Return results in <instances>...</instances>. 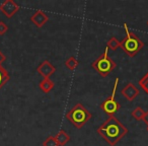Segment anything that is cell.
Instances as JSON below:
<instances>
[{"label": "cell", "instance_id": "17", "mask_svg": "<svg viewBox=\"0 0 148 146\" xmlns=\"http://www.w3.org/2000/svg\"><path fill=\"white\" fill-rule=\"evenodd\" d=\"M43 146H59L56 141L55 136H49L45 141L43 142Z\"/></svg>", "mask_w": 148, "mask_h": 146}, {"label": "cell", "instance_id": "6", "mask_svg": "<svg viewBox=\"0 0 148 146\" xmlns=\"http://www.w3.org/2000/svg\"><path fill=\"white\" fill-rule=\"evenodd\" d=\"M0 10L2 11L5 16L11 19L19 10V5L15 3L13 0H5L4 2L0 4Z\"/></svg>", "mask_w": 148, "mask_h": 146}, {"label": "cell", "instance_id": "19", "mask_svg": "<svg viewBox=\"0 0 148 146\" xmlns=\"http://www.w3.org/2000/svg\"><path fill=\"white\" fill-rule=\"evenodd\" d=\"M142 121H143L144 123L147 125V127H148V111L145 112V114H144V117H143V119H142Z\"/></svg>", "mask_w": 148, "mask_h": 146}, {"label": "cell", "instance_id": "13", "mask_svg": "<svg viewBox=\"0 0 148 146\" xmlns=\"http://www.w3.org/2000/svg\"><path fill=\"white\" fill-rule=\"evenodd\" d=\"M107 48L111 49L112 51H115L118 48H120V41L116 37H112L111 39L107 42Z\"/></svg>", "mask_w": 148, "mask_h": 146}, {"label": "cell", "instance_id": "22", "mask_svg": "<svg viewBox=\"0 0 148 146\" xmlns=\"http://www.w3.org/2000/svg\"><path fill=\"white\" fill-rule=\"evenodd\" d=\"M147 131H148V127H147Z\"/></svg>", "mask_w": 148, "mask_h": 146}, {"label": "cell", "instance_id": "5", "mask_svg": "<svg viewBox=\"0 0 148 146\" xmlns=\"http://www.w3.org/2000/svg\"><path fill=\"white\" fill-rule=\"evenodd\" d=\"M118 84H119V78H116L115 84L113 87V91H112L111 97H109L103 104L101 105V109L107 114L109 117H113L120 109H121V105L116 101L115 95H116V90H117Z\"/></svg>", "mask_w": 148, "mask_h": 146}, {"label": "cell", "instance_id": "2", "mask_svg": "<svg viewBox=\"0 0 148 146\" xmlns=\"http://www.w3.org/2000/svg\"><path fill=\"white\" fill-rule=\"evenodd\" d=\"M124 29L126 32V38H124L120 42V48L130 57H134L140 50L143 49L144 43L135 35L132 33L128 27V25L126 23H123Z\"/></svg>", "mask_w": 148, "mask_h": 146}, {"label": "cell", "instance_id": "16", "mask_svg": "<svg viewBox=\"0 0 148 146\" xmlns=\"http://www.w3.org/2000/svg\"><path fill=\"white\" fill-rule=\"evenodd\" d=\"M139 85L141 88L148 95V72L139 80Z\"/></svg>", "mask_w": 148, "mask_h": 146}, {"label": "cell", "instance_id": "15", "mask_svg": "<svg viewBox=\"0 0 148 146\" xmlns=\"http://www.w3.org/2000/svg\"><path fill=\"white\" fill-rule=\"evenodd\" d=\"M144 114H145V112L143 111V109H141L140 107H137L135 110L132 111L131 115L135 120H137V121H141L144 117Z\"/></svg>", "mask_w": 148, "mask_h": 146}, {"label": "cell", "instance_id": "3", "mask_svg": "<svg viewBox=\"0 0 148 146\" xmlns=\"http://www.w3.org/2000/svg\"><path fill=\"white\" fill-rule=\"evenodd\" d=\"M66 118L71 122L72 125L79 129L88 122V120L91 118V114L84 106L81 104H76L66 114Z\"/></svg>", "mask_w": 148, "mask_h": 146}, {"label": "cell", "instance_id": "18", "mask_svg": "<svg viewBox=\"0 0 148 146\" xmlns=\"http://www.w3.org/2000/svg\"><path fill=\"white\" fill-rule=\"evenodd\" d=\"M8 31V27L4 21H0V36H3Z\"/></svg>", "mask_w": 148, "mask_h": 146}, {"label": "cell", "instance_id": "10", "mask_svg": "<svg viewBox=\"0 0 148 146\" xmlns=\"http://www.w3.org/2000/svg\"><path fill=\"white\" fill-rule=\"evenodd\" d=\"M55 138L59 146H64L65 144H67L68 142L70 141V136L68 135L64 130H60V131L56 134Z\"/></svg>", "mask_w": 148, "mask_h": 146}, {"label": "cell", "instance_id": "1", "mask_svg": "<svg viewBox=\"0 0 148 146\" xmlns=\"http://www.w3.org/2000/svg\"><path fill=\"white\" fill-rule=\"evenodd\" d=\"M97 131L111 146H115L128 133L127 127L114 116L109 117V119L97 128Z\"/></svg>", "mask_w": 148, "mask_h": 146}, {"label": "cell", "instance_id": "4", "mask_svg": "<svg viewBox=\"0 0 148 146\" xmlns=\"http://www.w3.org/2000/svg\"><path fill=\"white\" fill-rule=\"evenodd\" d=\"M108 51H109V48H106L103 55H101L93 63H91V67L101 77H107L116 67V63L109 57Z\"/></svg>", "mask_w": 148, "mask_h": 146}, {"label": "cell", "instance_id": "8", "mask_svg": "<svg viewBox=\"0 0 148 146\" xmlns=\"http://www.w3.org/2000/svg\"><path fill=\"white\" fill-rule=\"evenodd\" d=\"M121 95L125 97L127 101H132L136 99L138 95H139V89L133 84V83H128L125 87H123L121 90Z\"/></svg>", "mask_w": 148, "mask_h": 146}, {"label": "cell", "instance_id": "11", "mask_svg": "<svg viewBox=\"0 0 148 146\" xmlns=\"http://www.w3.org/2000/svg\"><path fill=\"white\" fill-rule=\"evenodd\" d=\"M54 85H55L54 82L50 78H44L43 80L40 82L39 86L44 93H49L50 91L54 88Z\"/></svg>", "mask_w": 148, "mask_h": 146}, {"label": "cell", "instance_id": "20", "mask_svg": "<svg viewBox=\"0 0 148 146\" xmlns=\"http://www.w3.org/2000/svg\"><path fill=\"white\" fill-rule=\"evenodd\" d=\"M5 59H6V57H5V55L2 53V52L0 51V65L3 63V62L5 61Z\"/></svg>", "mask_w": 148, "mask_h": 146}, {"label": "cell", "instance_id": "12", "mask_svg": "<svg viewBox=\"0 0 148 146\" xmlns=\"http://www.w3.org/2000/svg\"><path fill=\"white\" fill-rule=\"evenodd\" d=\"M10 77H9V74L7 70H5L2 66L0 65V89L2 88V86L7 83V81H9Z\"/></svg>", "mask_w": 148, "mask_h": 146}, {"label": "cell", "instance_id": "9", "mask_svg": "<svg viewBox=\"0 0 148 146\" xmlns=\"http://www.w3.org/2000/svg\"><path fill=\"white\" fill-rule=\"evenodd\" d=\"M48 21H49V16L43 10H37L31 16V21L37 27H42L44 25H46Z\"/></svg>", "mask_w": 148, "mask_h": 146}, {"label": "cell", "instance_id": "7", "mask_svg": "<svg viewBox=\"0 0 148 146\" xmlns=\"http://www.w3.org/2000/svg\"><path fill=\"white\" fill-rule=\"evenodd\" d=\"M37 72L41 76H43V78H50V76L53 75L56 72V68L54 65H52L51 62H49L48 60H45L38 66Z\"/></svg>", "mask_w": 148, "mask_h": 146}, {"label": "cell", "instance_id": "21", "mask_svg": "<svg viewBox=\"0 0 148 146\" xmlns=\"http://www.w3.org/2000/svg\"><path fill=\"white\" fill-rule=\"evenodd\" d=\"M147 25H148V21H147Z\"/></svg>", "mask_w": 148, "mask_h": 146}, {"label": "cell", "instance_id": "14", "mask_svg": "<svg viewBox=\"0 0 148 146\" xmlns=\"http://www.w3.org/2000/svg\"><path fill=\"white\" fill-rule=\"evenodd\" d=\"M78 64H79V62L77 61V60L75 59L74 57H69L65 61V66L69 70H71V71H73V70L75 69L77 66H78Z\"/></svg>", "mask_w": 148, "mask_h": 146}]
</instances>
